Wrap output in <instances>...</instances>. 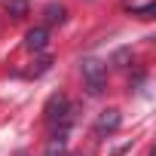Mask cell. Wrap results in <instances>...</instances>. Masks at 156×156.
I'll return each mask as SVG.
<instances>
[{"instance_id": "1", "label": "cell", "mask_w": 156, "mask_h": 156, "mask_svg": "<svg viewBox=\"0 0 156 156\" xmlns=\"http://www.w3.org/2000/svg\"><path fill=\"white\" fill-rule=\"evenodd\" d=\"M80 70H83L86 92H89V95H101V92H104V80H107L104 61H98V58H86V61L80 64Z\"/></svg>"}, {"instance_id": "2", "label": "cell", "mask_w": 156, "mask_h": 156, "mask_svg": "<svg viewBox=\"0 0 156 156\" xmlns=\"http://www.w3.org/2000/svg\"><path fill=\"white\" fill-rule=\"evenodd\" d=\"M46 122H49V126H61L58 132L64 135V129H67V122H70V107H67V98H64V95H52V98L46 101Z\"/></svg>"}, {"instance_id": "3", "label": "cell", "mask_w": 156, "mask_h": 156, "mask_svg": "<svg viewBox=\"0 0 156 156\" xmlns=\"http://www.w3.org/2000/svg\"><path fill=\"white\" fill-rule=\"evenodd\" d=\"M119 122H122V116H119V110H104L98 119H95V135L98 138H104V135H113L116 129H119Z\"/></svg>"}, {"instance_id": "4", "label": "cell", "mask_w": 156, "mask_h": 156, "mask_svg": "<svg viewBox=\"0 0 156 156\" xmlns=\"http://www.w3.org/2000/svg\"><path fill=\"white\" fill-rule=\"evenodd\" d=\"M46 43H49V31H46V28H31V31L25 34V46H28L31 52H43Z\"/></svg>"}, {"instance_id": "5", "label": "cell", "mask_w": 156, "mask_h": 156, "mask_svg": "<svg viewBox=\"0 0 156 156\" xmlns=\"http://www.w3.org/2000/svg\"><path fill=\"white\" fill-rule=\"evenodd\" d=\"M43 16H46V22H49V25H64L67 9H64L61 3H46V6H43Z\"/></svg>"}, {"instance_id": "6", "label": "cell", "mask_w": 156, "mask_h": 156, "mask_svg": "<svg viewBox=\"0 0 156 156\" xmlns=\"http://www.w3.org/2000/svg\"><path fill=\"white\" fill-rule=\"evenodd\" d=\"M3 9H6L12 19H25L28 9H31V3H28V0H3Z\"/></svg>"}, {"instance_id": "7", "label": "cell", "mask_w": 156, "mask_h": 156, "mask_svg": "<svg viewBox=\"0 0 156 156\" xmlns=\"http://www.w3.org/2000/svg\"><path fill=\"white\" fill-rule=\"evenodd\" d=\"M43 156H64V135L61 132H55V138L46 144V153Z\"/></svg>"}, {"instance_id": "8", "label": "cell", "mask_w": 156, "mask_h": 156, "mask_svg": "<svg viewBox=\"0 0 156 156\" xmlns=\"http://www.w3.org/2000/svg\"><path fill=\"white\" fill-rule=\"evenodd\" d=\"M132 9V16H138V19H153V12H156V3H144V6H129Z\"/></svg>"}, {"instance_id": "9", "label": "cell", "mask_w": 156, "mask_h": 156, "mask_svg": "<svg viewBox=\"0 0 156 156\" xmlns=\"http://www.w3.org/2000/svg\"><path fill=\"white\" fill-rule=\"evenodd\" d=\"M76 156H83V153H76Z\"/></svg>"}]
</instances>
